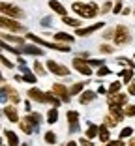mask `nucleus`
Listing matches in <instances>:
<instances>
[{
  "label": "nucleus",
  "mask_w": 135,
  "mask_h": 146,
  "mask_svg": "<svg viewBox=\"0 0 135 146\" xmlns=\"http://www.w3.org/2000/svg\"><path fill=\"white\" fill-rule=\"evenodd\" d=\"M71 9H73V11L77 13V15L84 17V19H92V17H96L98 11H100L98 4H94V2H88V4H83V2H73V4H71Z\"/></svg>",
  "instance_id": "f257e3e1"
},
{
  "label": "nucleus",
  "mask_w": 135,
  "mask_h": 146,
  "mask_svg": "<svg viewBox=\"0 0 135 146\" xmlns=\"http://www.w3.org/2000/svg\"><path fill=\"white\" fill-rule=\"evenodd\" d=\"M26 38L30 39V41L38 43V45H43L47 49H55V51H60V52H68L70 51V43H58V41H45V39L38 38L34 34H26Z\"/></svg>",
  "instance_id": "f03ea898"
},
{
  "label": "nucleus",
  "mask_w": 135,
  "mask_h": 146,
  "mask_svg": "<svg viewBox=\"0 0 135 146\" xmlns=\"http://www.w3.org/2000/svg\"><path fill=\"white\" fill-rule=\"evenodd\" d=\"M0 25H2L4 30H9V32H25V26L21 23H17L13 17H8V15L0 17Z\"/></svg>",
  "instance_id": "7ed1b4c3"
},
{
  "label": "nucleus",
  "mask_w": 135,
  "mask_h": 146,
  "mask_svg": "<svg viewBox=\"0 0 135 146\" xmlns=\"http://www.w3.org/2000/svg\"><path fill=\"white\" fill-rule=\"evenodd\" d=\"M131 41V34H130V28L124 25L116 26V32H114V43L116 45H128Z\"/></svg>",
  "instance_id": "20e7f679"
},
{
  "label": "nucleus",
  "mask_w": 135,
  "mask_h": 146,
  "mask_svg": "<svg viewBox=\"0 0 135 146\" xmlns=\"http://www.w3.org/2000/svg\"><path fill=\"white\" fill-rule=\"evenodd\" d=\"M0 11H2V15H8V17H13V19L25 17V11L23 9H19L17 6H13V4H8V2H2L0 4Z\"/></svg>",
  "instance_id": "39448f33"
},
{
  "label": "nucleus",
  "mask_w": 135,
  "mask_h": 146,
  "mask_svg": "<svg viewBox=\"0 0 135 146\" xmlns=\"http://www.w3.org/2000/svg\"><path fill=\"white\" fill-rule=\"evenodd\" d=\"M47 69L51 73H55V75H58V77H66V75H70V68L68 66H62L60 62H55V60H47Z\"/></svg>",
  "instance_id": "423d86ee"
},
{
  "label": "nucleus",
  "mask_w": 135,
  "mask_h": 146,
  "mask_svg": "<svg viewBox=\"0 0 135 146\" xmlns=\"http://www.w3.org/2000/svg\"><path fill=\"white\" fill-rule=\"evenodd\" d=\"M73 68L77 69L79 73L86 75V77H90V75H92V68H90V64H88V60H84V58H81V56L73 58Z\"/></svg>",
  "instance_id": "0eeeda50"
},
{
  "label": "nucleus",
  "mask_w": 135,
  "mask_h": 146,
  "mask_svg": "<svg viewBox=\"0 0 135 146\" xmlns=\"http://www.w3.org/2000/svg\"><path fill=\"white\" fill-rule=\"evenodd\" d=\"M6 98H9V99H11V103H13V105H17L19 101H21V98H19L17 90L9 88V86L4 82V84H2V99H6Z\"/></svg>",
  "instance_id": "6e6552de"
},
{
  "label": "nucleus",
  "mask_w": 135,
  "mask_h": 146,
  "mask_svg": "<svg viewBox=\"0 0 135 146\" xmlns=\"http://www.w3.org/2000/svg\"><path fill=\"white\" fill-rule=\"evenodd\" d=\"M53 92H55V94H57L58 98L64 101V103H68V101H70V98H71V96H70V90H68V88H66L62 82H57V84H53Z\"/></svg>",
  "instance_id": "1a4fd4ad"
},
{
  "label": "nucleus",
  "mask_w": 135,
  "mask_h": 146,
  "mask_svg": "<svg viewBox=\"0 0 135 146\" xmlns=\"http://www.w3.org/2000/svg\"><path fill=\"white\" fill-rule=\"evenodd\" d=\"M100 28H103V23H94V25H90V26H84V28H77V32L75 34L77 36H83V38H86V36H90V34H94V32H98Z\"/></svg>",
  "instance_id": "9d476101"
},
{
  "label": "nucleus",
  "mask_w": 135,
  "mask_h": 146,
  "mask_svg": "<svg viewBox=\"0 0 135 146\" xmlns=\"http://www.w3.org/2000/svg\"><path fill=\"white\" fill-rule=\"evenodd\" d=\"M21 52H25V54H34V56H43L45 51H41V49L38 47V45H21Z\"/></svg>",
  "instance_id": "9b49d317"
},
{
  "label": "nucleus",
  "mask_w": 135,
  "mask_h": 146,
  "mask_svg": "<svg viewBox=\"0 0 135 146\" xmlns=\"http://www.w3.org/2000/svg\"><path fill=\"white\" fill-rule=\"evenodd\" d=\"M107 101H109V105H126L128 103V94H120V92H118V94H113V96L109 94V99H107Z\"/></svg>",
  "instance_id": "f8f14e48"
},
{
  "label": "nucleus",
  "mask_w": 135,
  "mask_h": 146,
  "mask_svg": "<svg viewBox=\"0 0 135 146\" xmlns=\"http://www.w3.org/2000/svg\"><path fill=\"white\" fill-rule=\"evenodd\" d=\"M66 118H68V122H70V131L73 133V131H77L79 129V112L75 111H68V114H66Z\"/></svg>",
  "instance_id": "ddd939ff"
},
{
  "label": "nucleus",
  "mask_w": 135,
  "mask_h": 146,
  "mask_svg": "<svg viewBox=\"0 0 135 146\" xmlns=\"http://www.w3.org/2000/svg\"><path fill=\"white\" fill-rule=\"evenodd\" d=\"M26 96H28L32 101H38V103H45V92H41L39 88H30Z\"/></svg>",
  "instance_id": "4468645a"
},
{
  "label": "nucleus",
  "mask_w": 135,
  "mask_h": 146,
  "mask_svg": "<svg viewBox=\"0 0 135 146\" xmlns=\"http://www.w3.org/2000/svg\"><path fill=\"white\" fill-rule=\"evenodd\" d=\"M109 114L113 116V118H116L118 122H122L124 116H126V111H122L120 105H109Z\"/></svg>",
  "instance_id": "2eb2a0df"
},
{
  "label": "nucleus",
  "mask_w": 135,
  "mask_h": 146,
  "mask_svg": "<svg viewBox=\"0 0 135 146\" xmlns=\"http://www.w3.org/2000/svg\"><path fill=\"white\" fill-rule=\"evenodd\" d=\"M49 8H51L55 13L62 15V17H66V15H68V9H66L64 6H62L60 2H58V0H49Z\"/></svg>",
  "instance_id": "dca6fc26"
},
{
  "label": "nucleus",
  "mask_w": 135,
  "mask_h": 146,
  "mask_svg": "<svg viewBox=\"0 0 135 146\" xmlns=\"http://www.w3.org/2000/svg\"><path fill=\"white\" fill-rule=\"evenodd\" d=\"M4 116L9 122H19V114H17V111H15L13 105H6L4 107Z\"/></svg>",
  "instance_id": "f3484780"
},
{
  "label": "nucleus",
  "mask_w": 135,
  "mask_h": 146,
  "mask_svg": "<svg viewBox=\"0 0 135 146\" xmlns=\"http://www.w3.org/2000/svg\"><path fill=\"white\" fill-rule=\"evenodd\" d=\"M45 103H51L53 107H58V105L64 103V101H62L60 98H57V94L51 90V92H45Z\"/></svg>",
  "instance_id": "a211bd4d"
},
{
  "label": "nucleus",
  "mask_w": 135,
  "mask_h": 146,
  "mask_svg": "<svg viewBox=\"0 0 135 146\" xmlns=\"http://www.w3.org/2000/svg\"><path fill=\"white\" fill-rule=\"evenodd\" d=\"M53 38H55V41H58V43H73V41H75L73 36L66 34V32H57Z\"/></svg>",
  "instance_id": "6ab92c4d"
},
{
  "label": "nucleus",
  "mask_w": 135,
  "mask_h": 146,
  "mask_svg": "<svg viewBox=\"0 0 135 146\" xmlns=\"http://www.w3.org/2000/svg\"><path fill=\"white\" fill-rule=\"evenodd\" d=\"M94 99H96V92L84 90L83 94H81V98H79V103H81V105H86V103H90V101H94Z\"/></svg>",
  "instance_id": "aec40b11"
},
{
  "label": "nucleus",
  "mask_w": 135,
  "mask_h": 146,
  "mask_svg": "<svg viewBox=\"0 0 135 146\" xmlns=\"http://www.w3.org/2000/svg\"><path fill=\"white\" fill-rule=\"evenodd\" d=\"M25 120L28 122L32 127H36V125L41 124V120H43V118H41V114H39V112H30L28 116H25Z\"/></svg>",
  "instance_id": "412c9836"
},
{
  "label": "nucleus",
  "mask_w": 135,
  "mask_h": 146,
  "mask_svg": "<svg viewBox=\"0 0 135 146\" xmlns=\"http://www.w3.org/2000/svg\"><path fill=\"white\" fill-rule=\"evenodd\" d=\"M98 137H100V141H101V142H109V141H111L109 125H107V124H101V125H100V133H98Z\"/></svg>",
  "instance_id": "4be33fe9"
},
{
  "label": "nucleus",
  "mask_w": 135,
  "mask_h": 146,
  "mask_svg": "<svg viewBox=\"0 0 135 146\" xmlns=\"http://www.w3.org/2000/svg\"><path fill=\"white\" fill-rule=\"evenodd\" d=\"M2 39L4 41H11L15 45H25V38H19V36H11L8 32H2Z\"/></svg>",
  "instance_id": "5701e85b"
},
{
  "label": "nucleus",
  "mask_w": 135,
  "mask_h": 146,
  "mask_svg": "<svg viewBox=\"0 0 135 146\" xmlns=\"http://www.w3.org/2000/svg\"><path fill=\"white\" fill-rule=\"evenodd\" d=\"M4 137H6V141H8V146H19V139H17V135L13 133V131L6 129V131H4Z\"/></svg>",
  "instance_id": "b1692460"
},
{
  "label": "nucleus",
  "mask_w": 135,
  "mask_h": 146,
  "mask_svg": "<svg viewBox=\"0 0 135 146\" xmlns=\"http://www.w3.org/2000/svg\"><path fill=\"white\" fill-rule=\"evenodd\" d=\"M62 23L68 26H73V28H81V25H83V21H79V19H73V17H62Z\"/></svg>",
  "instance_id": "393cba45"
},
{
  "label": "nucleus",
  "mask_w": 135,
  "mask_h": 146,
  "mask_svg": "<svg viewBox=\"0 0 135 146\" xmlns=\"http://www.w3.org/2000/svg\"><path fill=\"white\" fill-rule=\"evenodd\" d=\"M86 82H88V81H81V82H75V84H73V86H71V88H70V96H77V94H81Z\"/></svg>",
  "instance_id": "a878e982"
},
{
  "label": "nucleus",
  "mask_w": 135,
  "mask_h": 146,
  "mask_svg": "<svg viewBox=\"0 0 135 146\" xmlns=\"http://www.w3.org/2000/svg\"><path fill=\"white\" fill-rule=\"evenodd\" d=\"M98 133H100V125L88 124V129H86V137H88V139H94V137H98Z\"/></svg>",
  "instance_id": "bb28decb"
},
{
  "label": "nucleus",
  "mask_w": 135,
  "mask_h": 146,
  "mask_svg": "<svg viewBox=\"0 0 135 146\" xmlns=\"http://www.w3.org/2000/svg\"><path fill=\"white\" fill-rule=\"evenodd\" d=\"M133 68H130V69H124V71H120V77L124 79V82L126 84H130L131 82V79H133V71H131Z\"/></svg>",
  "instance_id": "cd10ccee"
},
{
  "label": "nucleus",
  "mask_w": 135,
  "mask_h": 146,
  "mask_svg": "<svg viewBox=\"0 0 135 146\" xmlns=\"http://www.w3.org/2000/svg\"><path fill=\"white\" fill-rule=\"evenodd\" d=\"M47 120H49V124H57V120H58V111H57V107H53L51 111H49V116H47Z\"/></svg>",
  "instance_id": "c85d7f7f"
},
{
  "label": "nucleus",
  "mask_w": 135,
  "mask_h": 146,
  "mask_svg": "<svg viewBox=\"0 0 135 146\" xmlns=\"http://www.w3.org/2000/svg\"><path fill=\"white\" fill-rule=\"evenodd\" d=\"M43 141L47 142V144H57V135H55V131H47V133L43 135Z\"/></svg>",
  "instance_id": "c756f323"
},
{
  "label": "nucleus",
  "mask_w": 135,
  "mask_h": 146,
  "mask_svg": "<svg viewBox=\"0 0 135 146\" xmlns=\"http://www.w3.org/2000/svg\"><path fill=\"white\" fill-rule=\"evenodd\" d=\"M120 88H122V82L113 81V82H111V86H109V94L111 96H113V94H118V92H120Z\"/></svg>",
  "instance_id": "7c9ffc66"
},
{
  "label": "nucleus",
  "mask_w": 135,
  "mask_h": 146,
  "mask_svg": "<svg viewBox=\"0 0 135 146\" xmlns=\"http://www.w3.org/2000/svg\"><path fill=\"white\" fill-rule=\"evenodd\" d=\"M19 124H21V131H25L26 135H30L32 131H34V127H32V125L28 124V122H26V120H21V122H19Z\"/></svg>",
  "instance_id": "2f4dec72"
},
{
  "label": "nucleus",
  "mask_w": 135,
  "mask_h": 146,
  "mask_svg": "<svg viewBox=\"0 0 135 146\" xmlns=\"http://www.w3.org/2000/svg\"><path fill=\"white\" fill-rule=\"evenodd\" d=\"M47 71H49V69H45L43 64H39V60L34 62V73H38V75H45Z\"/></svg>",
  "instance_id": "473e14b6"
},
{
  "label": "nucleus",
  "mask_w": 135,
  "mask_h": 146,
  "mask_svg": "<svg viewBox=\"0 0 135 146\" xmlns=\"http://www.w3.org/2000/svg\"><path fill=\"white\" fill-rule=\"evenodd\" d=\"M100 52H103V54H111V52H114V47H113V45L103 43V45H100Z\"/></svg>",
  "instance_id": "72a5a7b5"
},
{
  "label": "nucleus",
  "mask_w": 135,
  "mask_h": 146,
  "mask_svg": "<svg viewBox=\"0 0 135 146\" xmlns=\"http://www.w3.org/2000/svg\"><path fill=\"white\" fill-rule=\"evenodd\" d=\"M114 32H116V28H107L103 32V39H114Z\"/></svg>",
  "instance_id": "f704fd0d"
},
{
  "label": "nucleus",
  "mask_w": 135,
  "mask_h": 146,
  "mask_svg": "<svg viewBox=\"0 0 135 146\" xmlns=\"http://www.w3.org/2000/svg\"><path fill=\"white\" fill-rule=\"evenodd\" d=\"M131 133H133V129H131V127H124L122 131H120V139H128V137H131Z\"/></svg>",
  "instance_id": "c9c22d12"
},
{
  "label": "nucleus",
  "mask_w": 135,
  "mask_h": 146,
  "mask_svg": "<svg viewBox=\"0 0 135 146\" xmlns=\"http://www.w3.org/2000/svg\"><path fill=\"white\" fill-rule=\"evenodd\" d=\"M105 124H107V125H109V127H113V125H116L118 124V120H116V118H113V116H105Z\"/></svg>",
  "instance_id": "e433bc0d"
},
{
  "label": "nucleus",
  "mask_w": 135,
  "mask_h": 146,
  "mask_svg": "<svg viewBox=\"0 0 135 146\" xmlns=\"http://www.w3.org/2000/svg\"><path fill=\"white\" fill-rule=\"evenodd\" d=\"M111 73V69L107 68V66H100V69H98V75L100 77H103V75H109Z\"/></svg>",
  "instance_id": "4c0bfd02"
},
{
  "label": "nucleus",
  "mask_w": 135,
  "mask_h": 146,
  "mask_svg": "<svg viewBox=\"0 0 135 146\" xmlns=\"http://www.w3.org/2000/svg\"><path fill=\"white\" fill-rule=\"evenodd\" d=\"M111 9H113V2H105V4L101 6L100 11H101V13H107V11H111Z\"/></svg>",
  "instance_id": "58836bf2"
},
{
  "label": "nucleus",
  "mask_w": 135,
  "mask_h": 146,
  "mask_svg": "<svg viewBox=\"0 0 135 146\" xmlns=\"http://www.w3.org/2000/svg\"><path fill=\"white\" fill-rule=\"evenodd\" d=\"M2 64H4V68H8V69L15 68V64H13L11 60H8V58H6V56H2Z\"/></svg>",
  "instance_id": "ea45409f"
},
{
  "label": "nucleus",
  "mask_w": 135,
  "mask_h": 146,
  "mask_svg": "<svg viewBox=\"0 0 135 146\" xmlns=\"http://www.w3.org/2000/svg\"><path fill=\"white\" fill-rule=\"evenodd\" d=\"M122 2H120V0H116V4H114V8H113V11L114 13H122Z\"/></svg>",
  "instance_id": "a19ab883"
},
{
  "label": "nucleus",
  "mask_w": 135,
  "mask_h": 146,
  "mask_svg": "<svg viewBox=\"0 0 135 146\" xmlns=\"http://www.w3.org/2000/svg\"><path fill=\"white\" fill-rule=\"evenodd\" d=\"M90 66H103V60H96V58H88Z\"/></svg>",
  "instance_id": "79ce46f5"
},
{
  "label": "nucleus",
  "mask_w": 135,
  "mask_h": 146,
  "mask_svg": "<svg viewBox=\"0 0 135 146\" xmlns=\"http://www.w3.org/2000/svg\"><path fill=\"white\" fill-rule=\"evenodd\" d=\"M79 144H81V146H94V144H92V142H90V139H88V137H86V139L83 137V139H81V141H79Z\"/></svg>",
  "instance_id": "37998d69"
},
{
  "label": "nucleus",
  "mask_w": 135,
  "mask_h": 146,
  "mask_svg": "<svg viewBox=\"0 0 135 146\" xmlns=\"http://www.w3.org/2000/svg\"><path fill=\"white\" fill-rule=\"evenodd\" d=\"M126 116H135V105H131V107H126Z\"/></svg>",
  "instance_id": "c03bdc74"
},
{
  "label": "nucleus",
  "mask_w": 135,
  "mask_h": 146,
  "mask_svg": "<svg viewBox=\"0 0 135 146\" xmlns=\"http://www.w3.org/2000/svg\"><path fill=\"white\" fill-rule=\"evenodd\" d=\"M107 146H126L122 141H109L107 142Z\"/></svg>",
  "instance_id": "a18cd8bd"
},
{
  "label": "nucleus",
  "mask_w": 135,
  "mask_h": 146,
  "mask_svg": "<svg viewBox=\"0 0 135 146\" xmlns=\"http://www.w3.org/2000/svg\"><path fill=\"white\" fill-rule=\"evenodd\" d=\"M128 94L135 96V82H130V84H128Z\"/></svg>",
  "instance_id": "49530a36"
},
{
  "label": "nucleus",
  "mask_w": 135,
  "mask_h": 146,
  "mask_svg": "<svg viewBox=\"0 0 135 146\" xmlns=\"http://www.w3.org/2000/svg\"><path fill=\"white\" fill-rule=\"evenodd\" d=\"M41 25H43V26H49V25H51V19H49V17H45V19H43V23H41Z\"/></svg>",
  "instance_id": "de8ad7c7"
},
{
  "label": "nucleus",
  "mask_w": 135,
  "mask_h": 146,
  "mask_svg": "<svg viewBox=\"0 0 135 146\" xmlns=\"http://www.w3.org/2000/svg\"><path fill=\"white\" fill-rule=\"evenodd\" d=\"M98 92H100V94H109V90H105L103 86H100V88H98Z\"/></svg>",
  "instance_id": "09e8293b"
},
{
  "label": "nucleus",
  "mask_w": 135,
  "mask_h": 146,
  "mask_svg": "<svg viewBox=\"0 0 135 146\" xmlns=\"http://www.w3.org/2000/svg\"><path fill=\"white\" fill-rule=\"evenodd\" d=\"M66 146H77V142H75V141H70V142H68Z\"/></svg>",
  "instance_id": "8fccbe9b"
},
{
  "label": "nucleus",
  "mask_w": 135,
  "mask_h": 146,
  "mask_svg": "<svg viewBox=\"0 0 135 146\" xmlns=\"http://www.w3.org/2000/svg\"><path fill=\"white\" fill-rule=\"evenodd\" d=\"M128 146H135V137H133V139H130V144H128Z\"/></svg>",
  "instance_id": "3c124183"
},
{
  "label": "nucleus",
  "mask_w": 135,
  "mask_h": 146,
  "mask_svg": "<svg viewBox=\"0 0 135 146\" xmlns=\"http://www.w3.org/2000/svg\"><path fill=\"white\" fill-rule=\"evenodd\" d=\"M23 146H26V144H23Z\"/></svg>",
  "instance_id": "603ef678"
},
{
  "label": "nucleus",
  "mask_w": 135,
  "mask_h": 146,
  "mask_svg": "<svg viewBox=\"0 0 135 146\" xmlns=\"http://www.w3.org/2000/svg\"><path fill=\"white\" fill-rule=\"evenodd\" d=\"M2 146H6V144H2Z\"/></svg>",
  "instance_id": "864d4df0"
}]
</instances>
